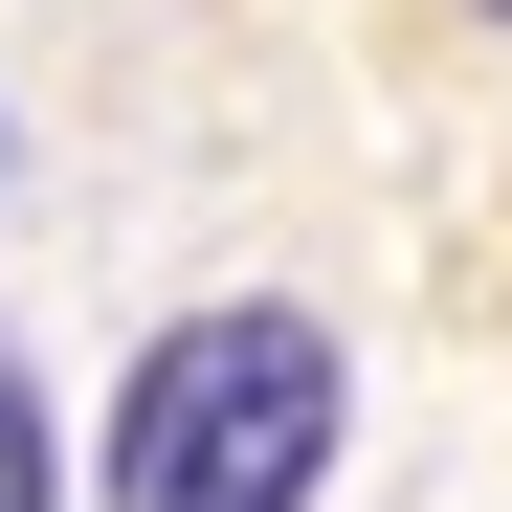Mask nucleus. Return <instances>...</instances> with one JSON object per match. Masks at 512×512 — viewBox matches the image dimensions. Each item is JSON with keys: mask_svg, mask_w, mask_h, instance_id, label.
Instances as JSON below:
<instances>
[{"mask_svg": "<svg viewBox=\"0 0 512 512\" xmlns=\"http://www.w3.org/2000/svg\"><path fill=\"white\" fill-rule=\"evenodd\" d=\"M0 512H45V423H23V379H0Z\"/></svg>", "mask_w": 512, "mask_h": 512, "instance_id": "obj_2", "label": "nucleus"}, {"mask_svg": "<svg viewBox=\"0 0 512 512\" xmlns=\"http://www.w3.org/2000/svg\"><path fill=\"white\" fill-rule=\"evenodd\" d=\"M334 423H357V379H334V334L290 290L245 312H179L156 357L112 379V512H312L334 490Z\"/></svg>", "mask_w": 512, "mask_h": 512, "instance_id": "obj_1", "label": "nucleus"}, {"mask_svg": "<svg viewBox=\"0 0 512 512\" xmlns=\"http://www.w3.org/2000/svg\"><path fill=\"white\" fill-rule=\"evenodd\" d=\"M490 23H512V0H490Z\"/></svg>", "mask_w": 512, "mask_h": 512, "instance_id": "obj_3", "label": "nucleus"}]
</instances>
